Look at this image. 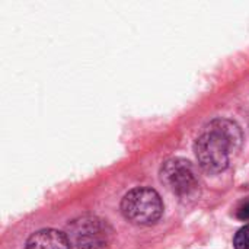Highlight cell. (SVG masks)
Returning a JSON list of instances; mask_svg holds the SVG:
<instances>
[{
	"label": "cell",
	"mask_w": 249,
	"mask_h": 249,
	"mask_svg": "<svg viewBox=\"0 0 249 249\" xmlns=\"http://www.w3.org/2000/svg\"><path fill=\"white\" fill-rule=\"evenodd\" d=\"M242 143V131L233 121L217 118L198 136L194 143L196 158L200 166L210 172H223L229 165L231 152Z\"/></svg>",
	"instance_id": "6da1fadb"
},
{
	"label": "cell",
	"mask_w": 249,
	"mask_h": 249,
	"mask_svg": "<svg viewBox=\"0 0 249 249\" xmlns=\"http://www.w3.org/2000/svg\"><path fill=\"white\" fill-rule=\"evenodd\" d=\"M123 216L133 225L150 226L159 222L163 214L160 196L152 188H134L121 201Z\"/></svg>",
	"instance_id": "7a4b0ae2"
},
{
	"label": "cell",
	"mask_w": 249,
	"mask_h": 249,
	"mask_svg": "<svg viewBox=\"0 0 249 249\" xmlns=\"http://www.w3.org/2000/svg\"><path fill=\"white\" fill-rule=\"evenodd\" d=\"M162 184L181 198H191L198 193V178L193 165L181 158L166 160L160 169Z\"/></svg>",
	"instance_id": "3957f363"
},
{
	"label": "cell",
	"mask_w": 249,
	"mask_h": 249,
	"mask_svg": "<svg viewBox=\"0 0 249 249\" xmlns=\"http://www.w3.org/2000/svg\"><path fill=\"white\" fill-rule=\"evenodd\" d=\"M66 235L70 242V249H109L107 232L101 220L95 217L74 220Z\"/></svg>",
	"instance_id": "277c9868"
},
{
	"label": "cell",
	"mask_w": 249,
	"mask_h": 249,
	"mask_svg": "<svg viewBox=\"0 0 249 249\" xmlns=\"http://www.w3.org/2000/svg\"><path fill=\"white\" fill-rule=\"evenodd\" d=\"M25 249H70L66 233L55 229H42L29 236Z\"/></svg>",
	"instance_id": "5b68a950"
},
{
	"label": "cell",
	"mask_w": 249,
	"mask_h": 249,
	"mask_svg": "<svg viewBox=\"0 0 249 249\" xmlns=\"http://www.w3.org/2000/svg\"><path fill=\"white\" fill-rule=\"evenodd\" d=\"M235 249H249V225L241 228L233 238Z\"/></svg>",
	"instance_id": "8992f818"
},
{
	"label": "cell",
	"mask_w": 249,
	"mask_h": 249,
	"mask_svg": "<svg viewBox=\"0 0 249 249\" xmlns=\"http://www.w3.org/2000/svg\"><path fill=\"white\" fill-rule=\"evenodd\" d=\"M238 217L241 220H249V201L238 210Z\"/></svg>",
	"instance_id": "52a82bcc"
}]
</instances>
